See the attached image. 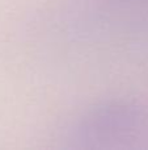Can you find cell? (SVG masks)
<instances>
[{
  "mask_svg": "<svg viewBox=\"0 0 148 150\" xmlns=\"http://www.w3.org/2000/svg\"><path fill=\"white\" fill-rule=\"evenodd\" d=\"M148 130V112L130 101H106L75 120L70 138L87 148H110L140 138Z\"/></svg>",
  "mask_w": 148,
  "mask_h": 150,
  "instance_id": "cell-1",
  "label": "cell"
},
{
  "mask_svg": "<svg viewBox=\"0 0 148 150\" xmlns=\"http://www.w3.org/2000/svg\"><path fill=\"white\" fill-rule=\"evenodd\" d=\"M112 3H135V1H143V0H108Z\"/></svg>",
  "mask_w": 148,
  "mask_h": 150,
  "instance_id": "cell-2",
  "label": "cell"
}]
</instances>
